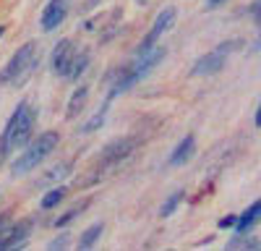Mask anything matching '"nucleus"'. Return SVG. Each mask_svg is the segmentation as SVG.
<instances>
[{
	"mask_svg": "<svg viewBox=\"0 0 261 251\" xmlns=\"http://www.w3.org/2000/svg\"><path fill=\"white\" fill-rule=\"evenodd\" d=\"M183 202V191H175V194H172L165 204H162V209H160V215L162 217H170L172 212H175V209H178V204Z\"/></svg>",
	"mask_w": 261,
	"mask_h": 251,
	"instance_id": "6ab92c4d",
	"label": "nucleus"
},
{
	"mask_svg": "<svg viewBox=\"0 0 261 251\" xmlns=\"http://www.w3.org/2000/svg\"><path fill=\"white\" fill-rule=\"evenodd\" d=\"M235 222H238V217H235V215H227V217L220 220V228H232Z\"/></svg>",
	"mask_w": 261,
	"mask_h": 251,
	"instance_id": "4be33fe9",
	"label": "nucleus"
},
{
	"mask_svg": "<svg viewBox=\"0 0 261 251\" xmlns=\"http://www.w3.org/2000/svg\"><path fill=\"white\" fill-rule=\"evenodd\" d=\"M193 146H196V139L188 134V136L175 146V152L170 155V167H180L183 162H188V157L193 155Z\"/></svg>",
	"mask_w": 261,
	"mask_h": 251,
	"instance_id": "9b49d317",
	"label": "nucleus"
},
{
	"mask_svg": "<svg viewBox=\"0 0 261 251\" xmlns=\"http://www.w3.org/2000/svg\"><path fill=\"white\" fill-rule=\"evenodd\" d=\"M102 222H94L92 228H86L84 233H81V238H79V248H92L97 241H99V236H102Z\"/></svg>",
	"mask_w": 261,
	"mask_h": 251,
	"instance_id": "ddd939ff",
	"label": "nucleus"
},
{
	"mask_svg": "<svg viewBox=\"0 0 261 251\" xmlns=\"http://www.w3.org/2000/svg\"><path fill=\"white\" fill-rule=\"evenodd\" d=\"M32 225V220H21V222H16V225H11L3 236H0V251H6V248H13V246H21L24 243V238L29 236V228Z\"/></svg>",
	"mask_w": 261,
	"mask_h": 251,
	"instance_id": "6e6552de",
	"label": "nucleus"
},
{
	"mask_svg": "<svg viewBox=\"0 0 261 251\" xmlns=\"http://www.w3.org/2000/svg\"><path fill=\"white\" fill-rule=\"evenodd\" d=\"M139 3H146V0H139Z\"/></svg>",
	"mask_w": 261,
	"mask_h": 251,
	"instance_id": "cd10ccee",
	"label": "nucleus"
},
{
	"mask_svg": "<svg viewBox=\"0 0 261 251\" xmlns=\"http://www.w3.org/2000/svg\"><path fill=\"white\" fill-rule=\"evenodd\" d=\"M65 243H68V236H60V238H55L50 243V248H58V246H65Z\"/></svg>",
	"mask_w": 261,
	"mask_h": 251,
	"instance_id": "5701e85b",
	"label": "nucleus"
},
{
	"mask_svg": "<svg viewBox=\"0 0 261 251\" xmlns=\"http://www.w3.org/2000/svg\"><path fill=\"white\" fill-rule=\"evenodd\" d=\"M175 16H178V11L172 8V6H170V8H165V11H162V13L157 16V21H154V27H151V29H154L157 34L167 32V29H170L172 24H175Z\"/></svg>",
	"mask_w": 261,
	"mask_h": 251,
	"instance_id": "2eb2a0df",
	"label": "nucleus"
},
{
	"mask_svg": "<svg viewBox=\"0 0 261 251\" xmlns=\"http://www.w3.org/2000/svg\"><path fill=\"white\" fill-rule=\"evenodd\" d=\"M162 60H165V47H154V50H146L144 55H139V60L134 63V66H130V68H134L136 81H141L144 76H149Z\"/></svg>",
	"mask_w": 261,
	"mask_h": 251,
	"instance_id": "0eeeda50",
	"label": "nucleus"
},
{
	"mask_svg": "<svg viewBox=\"0 0 261 251\" xmlns=\"http://www.w3.org/2000/svg\"><path fill=\"white\" fill-rule=\"evenodd\" d=\"M8 228H11V215H8V212H3V215H0V236H3Z\"/></svg>",
	"mask_w": 261,
	"mask_h": 251,
	"instance_id": "412c9836",
	"label": "nucleus"
},
{
	"mask_svg": "<svg viewBox=\"0 0 261 251\" xmlns=\"http://www.w3.org/2000/svg\"><path fill=\"white\" fill-rule=\"evenodd\" d=\"M58 141H60V134H58V131H45V134H39L34 141L27 144L29 149L11 165V173H13V175H24V173H29L32 167H37L42 160H45V157L55 149Z\"/></svg>",
	"mask_w": 261,
	"mask_h": 251,
	"instance_id": "f03ea898",
	"label": "nucleus"
},
{
	"mask_svg": "<svg viewBox=\"0 0 261 251\" xmlns=\"http://www.w3.org/2000/svg\"><path fill=\"white\" fill-rule=\"evenodd\" d=\"M71 173V162H63L60 167H53V170L45 175V178H42L39 181V186H47V183H58V181H63L65 175H68Z\"/></svg>",
	"mask_w": 261,
	"mask_h": 251,
	"instance_id": "f3484780",
	"label": "nucleus"
},
{
	"mask_svg": "<svg viewBox=\"0 0 261 251\" xmlns=\"http://www.w3.org/2000/svg\"><path fill=\"white\" fill-rule=\"evenodd\" d=\"M34 123H37V110L32 105H27L24 113L18 115V120L13 123V131L8 139V149H21L32 141V131H34Z\"/></svg>",
	"mask_w": 261,
	"mask_h": 251,
	"instance_id": "7ed1b4c3",
	"label": "nucleus"
},
{
	"mask_svg": "<svg viewBox=\"0 0 261 251\" xmlns=\"http://www.w3.org/2000/svg\"><path fill=\"white\" fill-rule=\"evenodd\" d=\"M107 108H110V99H107V102L102 105V110H99L97 115H92V120H89V123H84V126H81V131H84V134H92V131H97L99 126L105 123V113H107Z\"/></svg>",
	"mask_w": 261,
	"mask_h": 251,
	"instance_id": "a211bd4d",
	"label": "nucleus"
},
{
	"mask_svg": "<svg viewBox=\"0 0 261 251\" xmlns=\"http://www.w3.org/2000/svg\"><path fill=\"white\" fill-rule=\"evenodd\" d=\"M39 60H37V42H27L16 50V55L8 60V66L0 71V87L13 84V87H24L37 71Z\"/></svg>",
	"mask_w": 261,
	"mask_h": 251,
	"instance_id": "f257e3e1",
	"label": "nucleus"
},
{
	"mask_svg": "<svg viewBox=\"0 0 261 251\" xmlns=\"http://www.w3.org/2000/svg\"><path fill=\"white\" fill-rule=\"evenodd\" d=\"M86 66H89V53H86V50L76 53V58H73V66H71V71H68V79L79 81V76L86 71Z\"/></svg>",
	"mask_w": 261,
	"mask_h": 251,
	"instance_id": "dca6fc26",
	"label": "nucleus"
},
{
	"mask_svg": "<svg viewBox=\"0 0 261 251\" xmlns=\"http://www.w3.org/2000/svg\"><path fill=\"white\" fill-rule=\"evenodd\" d=\"M63 199H65V188H63V186H60V188H53V191H47L45 196H42L39 209H42V212H50V209H55Z\"/></svg>",
	"mask_w": 261,
	"mask_h": 251,
	"instance_id": "4468645a",
	"label": "nucleus"
},
{
	"mask_svg": "<svg viewBox=\"0 0 261 251\" xmlns=\"http://www.w3.org/2000/svg\"><path fill=\"white\" fill-rule=\"evenodd\" d=\"M258 220H261V199L246 209V212H243V217H238V222H235V230L243 236V233H248V230H251V228H253Z\"/></svg>",
	"mask_w": 261,
	"mask_h": 251,
	"instance_id": "9d476101",
	"label": "nucleus"
},
{
	"mask_svg": "<svg viewBox=\"0 0 261 251\" xmlns=\"http://www.w3.org/2000/svg\"><path fill=\"white\" fill-rule=\"evenodd\" d=\"M73 58H76L73 39H60L55 45V50H53V71L58 76H68V71L73 66Z\"/></svg>",
	"mask_w": 261,
	"mask_h": 251,
	"instance_id": "39448f33",
	"label": "nucleus"
},
{
	"mask_svg": "<svg viewBox=\"0 0 261 251\" xmlns=\"http://www.w3.org/2000/svg\"><path fill=\"white\" fill-rule=\"evenodd\" d=\"M6 34V27H0V37H3Z\"/></svg>",
	"mask_w": 261,
	"mask_h": 251,
	"instance_id": "bb28decb",
	"label": "nucleus"
},
{
	"mask_svg": "<svg viewBox=\"0 0 261 251\" xmlns=\"http://www.w3.org/2000/svg\"><path fill=\"white\" fill-rule=\"evenodd\" d=\"M86 204H89V202H84L81 207H76V209H71V212H65L63 217H58V220H55V228H65V225H68L73 217H79V215L84 212V207H86Z\"/></svg>",
	"mask_w": 261,
	"mask_h": 251,
	"instance_id": "aec40b11",
	"label": "nucleus"
},
{
	"mask_svg": "<svg viewBox=\"0 0 261 251\" xmlns=\"http://www.w3.org/2000/svg\"><path fill=\"white\" fill-rule=\"evenodd\" d=\"M253 13H256V18H258V21H261V0H258V3H256V6H253Z\"/></svg>",
	"mask_w": 261,
	"mask_h": 251,
	"instance_id": "b1692460",
	"label": "nucleus"
},
{
	"mask_svg": "<svg viewBox=\"0 0 261 251\" xmlns=\"http://www.w3.org/2000/svg\"><path fill=\"white\" fill-rule=\"evenodd\" d=\"M65 11H68V0H50L45 13H42V29L53 32L60 21L65 18Z\"/></svg>",
	"mask_w": 261,
	"mask_h": 251,
	"instance_id": "1a4fd4ad",
	"label": "nucleus"
},
{
	"mask_svg": "<svg viewBox=\"0 0 261 251\" xmlns=\"http://www.w3.org/2000/svg\"><path fill=\"white\" fill-rule=\"evenodd\" d=\"M86 97H89V89H86V87H79V89L71 94V102H68V110H65V118H76V115L86 108Z\"/></svg>",
	"mask_w": 261,
	"mask_h": 251,
	"instance_id": "f8f14e48",
	"label": "nucleus"
},
{
	"mask_svg": "<svg viewBox=\"0 0 261 251\" xmlns=\"http://www.w3.org/2000/svg\"><path fill=\"white\" fill-rule=\"evenodd\" d=\"M220 3H225V0H206V6H209V8H217Z\"/></svg>",
	"mask_w": 261,
	"mask_h": 251,
	"instance_id": "393cba45",
	"label": "nucleus"
},
{
	"mask_svg": "<svg viewBox=\"0 0 261 251\" xmlns=\"http://www.w3.org/2000/svg\"><path fill=\"white\" fill-rule=\"evenodd\" d=\"M256 126L261 129V105H258V110H256Z\"/></svg>",
	"mask_w": 261,
	"mask_h": 251,
	"instance_id": "a878e982",
	"label": "nucleus"
},
{
	"mask_svg": "<svg viewBox=\"0 0 261 251\" xmlns=\"http://www.w3.org/2000/svg\"><path fill=\"white\" fill-rule=\"evenodd\" d=\"M225 60H227V53L217 47V50H212V53H206L204 58L196 60L193 76H212V73H217V71H222Z\"/></svg>",
	"mask_w": 261,
	"mask_h": 251,
	"instance_id": "423d86ee",
	"label": "nucleus"
},
{
	"mask_svg": "<svg viewBox=\"0 0 261 251\" xmlns=\"http://www.w3.org/2000/svg\"><path fill=\"white\" fill-rule=\"evenodd\" d=\"M134 149H136V139L134 136H123V139H115L110 144H105V149L99 152V160H97V167L120 165Z\"/></svg>",
	"mask_w": 261,
	"mask_h": 251,
	"instance_id": "20e7f679",
	"label": "nucleus"
}]
</instances>
